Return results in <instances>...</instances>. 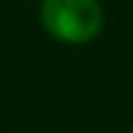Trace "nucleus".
Listing matches in <instances>:
<instances>
[{"instance_id":"1","label":"nucleus","mask_w":133,"mask_h":133,"mask_svg":"<svg viewBox=\"0 0 133 133\" xmlns=\"http://www.w3.org/2000/svg\"><path fill=\"white\" fill-rule=\"evenodd\" d=\"M39 17L52 37L69 44L91 42L104 27L99 0H42Z\"/></svg>"},{"instance_id":"2","label":"nucleus","mask_w":133,"mask_h":133,"mask_svg":"<svg viewBox=\"0 0 133 133\" xmlns=\"http://www.w3.org/2000/svg\"><path fill=\"white\" fill-rule=\"evenodd\" d=\"M131 133H133V128H131Z\"/></svg>"}]
</instances>
